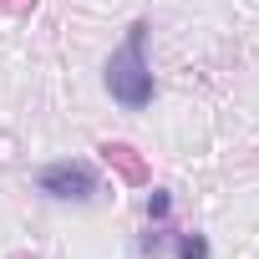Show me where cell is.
I'll list each match as a JSON object with an SVG mask.
<instances>
[{"mask_svg":"<svg viewBox=\"0 0 259 259\" xmlns=\"http://www.w3.org/2000/svg\"><path fill=\"white\" fill-rule=\"evenodd\" d=\"M97 153H102V158H107L112 168H122V178H127V183H148V168L138 163V153L127 148V143H102Z\"/></svg>","mask_w":259,"mask_h":259,"instance_id":"obj_3","label":"cell"},{"mask_svg":"<svg viewBox=\"0 0 259 259\" xmlns=\"http://www.w3.org/2000/svg\"><path fill=\"white\" fill-rule=\"evenodd\" d=\"M148 36H153V26H148V21H133V26H127V36H122V46L107 56V71H102V81H107L112 102H117V107H127V112H143V107L153 102Z\"/></svg>","mask_w":259,"mask_h":259,"instance_id":"obj_1","label":"cell"},{"mask_svg":"<svg viewBox=\"0 0 259 259\" xmlns=\"http://www.w3.org/2000/svg\"><path fill=\"white\" fill-rule=\"evenodd\" d=\"M168 213H173V193H168V188H153V193H148V219L163 224Z\"/></svg>","mask_w":259,"mask_h":259,"instance_id":"obj_5","label":"cell"},{"mask_svg":"<svg viewBox=\"0 0 259 259\" xmlns=\"http://www.w3.org/2000/svg\"><path fill=\"white\" fill-rule=\"evenodd\" d=\"M168 234H173V229H163V224H158V229H148V234L138 239V254H143V259H148V254H158V249L168 244Z\"/></svg>","mask_w":259,"mask_h":259,"instance_id":"obj_6","label":"cell"},{"mask_svg":"<svg viewBox=\"0 0 259 259\" xmlns=\"http://www.w3.org/2000/svg\"><path fill=\"white\" fill-rule=\"evenodd\" d=\"M16 259H26V254H16Z\"/></svg>","mask_w":259,"mask_h":259,"instance_id":"obj_7","label":"cell"},{"mask_svg":"<svg viewBox=\"0 0 259 259\" xmlns=\"http://www.w3.org/2000/svg\"><path fill=\"white\" fill-rule=\"evenodd\" d=\"M168 239H173V259H208V239L198 229H178Z\"/></svg>","mask_w":259,"mask_h":259,"instance_id":"obj_4","label":"cell"},{"mask_svg":"<svg viewBox=\"0 0 259 259\" xmlns=\"http://www.w3.org/2000/svg\"><path fill=\"white\" fill-rule=\"evenodd\" d=\"M36 188L56 203H92L97 198V168L81 158H61V163H46L36 173Z\"/></svg>","mask_w":259,"mask_h":259,"instance_id":"obj_2","label":"cell"}]
</instances>
